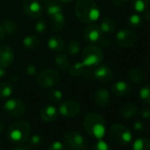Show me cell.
Segmentation results:
<instances>
[{"label":"cell","mask_w":150,"mask_h":150,"mask_svg":"<svg viewBox=\"0 0 150 150\" xmlns=\"http://www.w3.org/2000/svg\"><path fill=\"white\" fill-rule=\"evenodd\" d=\"M132 6L135 12L143 13L149 6V0H132Z\"/></svg>","instance_id":"31"},{"label":"cell","mask_w":150,"mask_h":150,"mask_svg":"<svg viewBox=\"0 0 150 150\" xmlns=\"http://www.w3.org/2000/svg\"><path fill=\"white\" fill-rule=\"evenodd\" d=\"M31 125L27 121H17L12 124L7 132L8 139L16 144L25 143L30 135Z\"/></svg>","instance_id":"3"},{"label":"cell","mask_w":150,"mask_h":150,"mask_svg":"<svg viewBox=\"0 0 150 150\" xmlns=\"http://www.w3.org/2000/svg\"><path fill=\"white\" fill-rule=\"evenodd\" d=\"M109 139L116 145L126 146L132 140V134L131 131L125 125L115 124L111 125L108 132Z\"/></svg>","instance_id":"4"},{"label":"cell","mask_w":150,"mask_h":150,"mask_svg":"<svg viewBox=\"0 0 150 150\" xmlns=\"http://www.w3.org/2000/svg\"><path fill=\"white\" fill-rule=\"evenodd\" d=\"M129 1H130V0H112V3L117 7H123Z\"/></svg>","instance_id":"42"},{"label":"cell","mask_w":150,"mask_h":150,"mask_svg":"<svg viewBox=\"0 0 150 150\" xmlns=\"http://www.w3.org/2000/svg\"><path fill=\"white\" fill-rule=\"evenodd\" d=\"M57 110L61 116L66 118H72V117H75L80 113L81 107H80V104L76 101L66 100L60 103Z\"/></svg>","instance_id":"10"},{"label":"cell","mask_w":150,"mask_h":150,"mask_svg":"<svg viewBox=\"0 0 150 150\" xmlns=\"http://www.w3.org/2000/svg\"><path fill=\"white\" fill-rule=\"evenodd\" d=\"M23 46L28 50H34L39 46L40 41L38 37L35 35H28L22 40Z\"/></svg>","instance_id":"24"},{"label":"cell","mask_w":150,"mask_h":150,"mask_svg":"<svg viewBox=\"0 0 150 150\" xmlns=\"http://www.w3.org/2000/svg\"><path fill=\"white\" fill-rule=\"evenodd\" d=\"M111 92L116 96H126L132 92V87L125 81H118L112 85Z\"/></svg>","instance_id":"15"},{"label":"cell","mask_w":150,"mask_h":150,"mask_svg":"<svg viewBox=\"0 0 150 150\" xmlns=\"http://www.w3.org/2000/svg\"><path fill=\"white\" fill-rule=\"evenodd\" d=\"M48 49L54 52H61L64 49V42L58 35H51L47 41Z\"/></svg>","instance_id":"18"},{"label":"cell","mask_w":150,"mask_h":150,"mask_svg":"<svg viewBox=\"0 0 150 150\" xmlns=\"http://www.w3.org/2000/svg\"><path fill=\"white\" fill-rule=\"evenodd\" d=\"M11 150H32V148L31 146H14Z\"/></svg>","instance_id":"43"},{"label":"cell","mask_w":150,"mask_h":150,"mask_svg":"<svg viewBox=\"0 0 150 150\" xmlns=\"http://www.w3.org/2000/svg\"><path fill=\"white\" fill-rule=\"evenodd\" d=\"M94 102L95 103L101 107H107L110 102V92L106 88H99L94 94Z\"/></svg>","instance_id":"16"},{"label":"cell","mask_w":150,"mask_h":150,"mask_svg":"<svg viewBox=\"0 0 150 150\" xmlns=\"http://www.w3.org/2000/svg\"><path fill=\"white\" fill-rule=\"evenodd\" d=\"M92 150H113V149L106 141L103 139H98V141L94 145Z\"/></svg>","instance_id":"37"},{"label":"cell","mask_w":150,"mask_h":150,"mask_svg":"<svg viewBox=\"0 0 150 150\" xmlns=\"http://www.w3.org/2000/svg\"><path fill=\"white\" fill-rule=\"evenodd\" d=\"M139 96L144 103L150 105V85L142 87L139 91Z\"/></svg>","instance_id":"33"},{"label":"cell","mask_w":150,"mask_h":150,"mask_svg":"<svg viewBox=\"0 0 150 150\" xmlns=\"http://www.w3.org/2000/svg\"><path fill=\"white\" fill-rule=\"evenodd\" d=\"M87 67L82 64V62H76L70 65L69 67V73L73 77H80L86 72Z\"/></svg>","instance_id":"25"},{"label":"cell","mask_w":150,"mask_h":150,"mask_svg":"<svg viewBox=\"0 0 150 150\" xmlns=\"http://www.w3.org/2000/svg\"><path fill=\"white\" fill-rule=\"evenodd\" d=\"M47 22L45 20H39L35 24V30L39 34H43L47 31Z\"/></svg>","instance_id":"36"},{"label":"cell","mask_w":150,"mask_h":150,"mask_svg":"<svg viewBox=\"0 0 150 150\" xmlns=\"http://www.w3.org/2000/svg\"><path fill=\"white\" fill-rule=\"evenodd\" d=\"M25 71L29 76H36L38 73L37 67L34 64H28L25 67Z\"/></svg>","instance_id":"39"},{"label":"cell","mask_w":150,"mask_h":150,"mask_svg":"<svg viewBox=\"0 0 150 150\" xmlns=\"http://www.w3.org/2000/svg\"><path fill=\"white\" fill-rule=\"evenodd\" d=\"M103 32L100 29L99 25L91 24L87 27L83 32V36L86 42L90 44H96L101 42Z\"/></svg>","instance_id":"13"},{"label":"cell","mask_w":150,"mask_h":150,"mask_svg":"<svg viewBox=\"0 0 150 150\" xmlns=\"http://www.w3.org/2000/svg\"><path fill=\"white\" fill-rule=\"evenodd\" d=\"M74 12L79 21L85 24H93L101 16V11L94 0H77Z\"/></svg>","instance_id":"1"},{"label":"cell","mask_w":150,"mask_h":150,"mask_svg":"<svg viewBox=\"0 0 150 150\" xmlns=\"http://www.w3.org/2000/svg\"><path fill=\"white\" fill-rule=\"evenodd\" d=\"M60 74L53 69H46L36 74V83L42 88H51L60 82Z\"/></svg>","instance_id":"6"},{"label":"cell","mask_w":150,"mask_h":150,"mask_svg":"<svg viewBox=\"0 0 150 150\" xmlns=\"http://www.w3.org/2000/svg\"><path fill=\"white\" fill-rule=\"evenodd\" d=\"M129 78L135 84H142L146 79V73L140 68H133L129 71Z\"/></svg>","instance_id":"23"},{"label":"cell","mask_w":150,"mask_h":150,"mask_svg":"<svg viewBox=\"0 0 150 150\" xmlns=\"http://www.w3.org/2000/svg\"><path fill=\"white\" fill-rule=\"evenodd\" d=\"M4 110L8 116L20 118L25 115L26 106L24 103L18 98H8L4 103Z\"/></svg>","instance_id":"7"},{"label":"cell","mask_w":150,"mask_h":150,"mask_svg":"<svg viewBox=\"0 0 150 150\" xmlns=\"http://www.w3.org/2000/svg\"><path fill=\"white\" fill-rule=\"evenodd\" d=\"M2 1H4V0H0V2H2Z\"/></svg>","instance_id":"50"},{"label":"cell","mask_w":150,"mask_h":150,"mask_svg":"<svg viewBox=\"0 0 150 150\" xmlns=\"http://www.w3.org/2000/svg\"><path fill=\"white\" fill-rule=\"evenodd\" d=\"M143 17L144 19H146V21H150V11L148 10H146L143 12Z\"/></svg>","instance_id":"45"},{"label":"cell","mask_w":150,"mask_h":150,"mask_svg":"<svg viewBox=\"0 0 150 150\" xmlns=\"http://www.w3.org/2000/svg\"><path fill=\"white\" fill-rule=\"evenodd\" d=\"M0 150H2V149H1V148H0Z\"/></svg>","instance_id":"51"},{"label":"cell","mask_w":150,"mask_h":150,"mask_svg":"<svg viewBox=\"0 0 150 150\" xmlns=\"http://www.w3.org/2000/svg\"><path fill=\"white\" fill-rule=\"evenodd\" d=\"M46 5V13L50 17L54 14H57L58 13H61L63 12V8H62V6L60 4L59 1L57 0H51V1L48 2Z\"/></svg>","instance_id":"26"},{"label":"cell","mask_w":150,"mask_h":150,"mask_svg":"<svg viewBox=\"0 0 150 150\" xmlns=\"http://www.w3.org/2000/svg\"><path fill=\"white\" fill-rule=\"evenodd\" d=\"M41 118L46 123H52L54 122L58 116L57 109L51 104H48L44 106L41 110Z\"/></svg>","instance_id":"17"},{"label":"cell","mask_w":150,"mask_h":150,"mask_svg":"<svg viewBox=\"0 0 150 150\" xmlns=\"http://www.w3.org/2000/svg\"><path fill=\"white\" fill-rule=\"evenodd\" d=\"M22 7L25 13L33 19L40 18L43 13L42 5L39 0H24Z\"/></svg>","instance_id":"11"},{"label":"cell","mask_w":150,"mask_h":150,"mask_svg":"<svg viewBox=\"0 0 150 150\" xmlns=\"http://www.w3.org/2000/svg\"><path fill=\"white\" fill-rule=\"evenodd\" d=\"M50 1H51V0H41V2H42V3H44V4H47V3L50 2Z\"/></svg>","instance_id":"49"},{"label":"cell","mask_w":150,"mask_h":150,"mask_svg":"<svg viewBox=\"0 0 150 150\" xmlns=\"http://www.w3.org/2000/svg\"><path fill=\"white\" fill-rule=\"evenodd\" d=\"M54 63L56 67L62 72H66L69 70L70 67V63H69V58L65 54H58L55 57Z\"/></svg>","instance_id":"21"},{"label":"cell","mask_w":150,"mask_h":150,"mask_svg":"<svg viewBox=\"0 0 150 150\" xmlns=\"http://www.w3.org/2000/svg\"><path fill=\"white\" fill-rule=\"evenodd\" d=\"M84 129L91 137L102 139L106 132V124L103 117L97 112H88L83 121Z\"/></svg>","instance_id":"2"},{"label":"cell","mask_w":150,"mask_h":150,"mask_svg":"<svg viewBox=\"0 0 150 150\" xmlns=\"http://www.w3.org/2000/svg\"><path fill=\"white\" fill-rule=\"evenodd\" d=\"M65 25V16L64 12L50 16V27L54 31H61Z\"/></svg>","instance_id":"19"},{"label":"cell","mask_w":150,"mask_h":150,"mask_svg":"<svg viewBox=\"0 0 150 150\" xmlns=\"http://www.w3.org/2000/svg\"><path fill=\"white\" fill-rule=\"evenodd\" d=\"M48 150H66V146L63 142L56 140L49 146Z\"/></svg>","instance_id":"38"},{"label":"cell","mask_w":150,"mask_h":150,"mask_svg":"<svg viewBox=\"0 0 150 150\" xmlns=\"http://www.w3.org/2000/svg\"><path fill=\"white\" fill-rule=\"evenodd\" d=\"M2 28L4 29V32L5 34H7L9 35H14L15 33H17L18 29H19V27H18V24L13 21V20H6L3 22L2 24Z\"/></svg>","instance_id":"28"},{"label":"cell","mask_w":150,"mask_h":150,"mask_svg":"<svg viewBox=\"0 0 150 150\" xmlns=\"http://www.w3.org/2000/svg\"><path fill=\"white\" fill-rule=\"evenodd\" d=\"M139 115L144 119H149L150 118V108L149 107H144L139 110Z\"/></svg>","instance_id":"41"},{"label":"cell","mask_w":150,"mask_h":150,"mask_svg":"<svg viewBox=\"0 0 150 150\" xmlns=\"http://www.w3.org/2000/svg\"><path fill=\"white\" fill-rule=\"evenodd\" d=\"M146 128H147L146 124H145L142 121H136L133 124V129L137 132H144L146 130Z\"/></svg>","instance_id":"40"},{"label":"cell","mask_w":150,"mask_h":150,"mask_svg":"<svg viewBox=\"0 0 150 150\" xmlns=\"http://www.w3.org/2000/svg\"><path fill=\"white\" fill-rule=\"evenodd\" d=\"M29 142H30L31 146L39 147V146H42L44 144V139H43V138L41 135L35 134V135H33V136L30 137Z\"/></svg>","instance_id":"35"},{"label":"cell","mask_w":150,"mask_h":150,"mask_svg":"<svg viewBox=\"0 0 150 150\" xmlns=\"http://www.w3.org/2000/svg\"><path fill=\"white\" fill-rule=\"evenodd\" d=\"M4 35H5V32H4V29L2 28V25L0 24V43H1V42L4 39Z\"/></svg>","instance_id":"46"},{"label":"cell","mask_w":150,"mask_h":150,"mask_svg":"<svg viewBox=\"0 0 150 150\" xmlns=\"http://www.w3.org/2000/svg\"><path fill=\"white\" fill-rule=\"evenodd\" d=\"M14 51L8 45H0V67H9L14 60Z\"/></svg>","instance_id":"14"},{"label":"cell","mask_w":150,"mask_h":150,"mask_svg":"<svg viewBox=\"0 0 150 150\" xmlns=\"http://www.w3.org/2000/svg\"><path fill=\"white\" fill-rule=\"evenodd\" d=\"M142 21H143L142 17L139 14L133 13L128 19V25H129V27H131L132 28H137L142 25Z\"/></svg>","instance_id":"32"},{"label":"cell","mask_w":150,"mask_h":150,"mask_svg":"<svg viewBox=\"0 0 150 150\" xmlns=\"http://www.w3.org/2000/svg\"><path fill=\"white\" fill-rule=\"evenodd\" d=\"M64 143L72 150H86V141L81 133L70 130L64 134Z\"/></svg>","instance_id":"8"},{"label":"cell","mask_w":150,"mask_h":150,"mask_svg":"<svg viewBox=\"0 0 150 150\" xmlns=\"http://www.w3.org/2000/svg\"><path fill=\"white\" fill-rule=\"evenodd\" d=\"M6 68H3V67H0V79H3L6 77Z\"/></svg>","instance_id":"44"},{"label":"cell","mask_w":150,"mask_h":150,"mask_svg":"<svg viewBox=\"0 0 150 150\" xmlns=\"http://www.w3.org/2000/svg\"><path fill=\"white\" fill-rule=\"evenodd\" d=\"M138 36L135 32L130 29H121L116 35L117 44L124 48H131L137 42Z\"/></svg>","instance_id":"9"},{"label":"cell","mask_w":150,"mask_h":150,"mask_svg":"<svg viewBox=\"0 0 150 150\" xmlns=\"http://www.w3.org/2000/svg\"><path fill=\"white\" fill-rule=\"evenodd\" d=\"M103 52L100 49V47L96 44H89L85 47L82 51L81 62L87 68L96 67L97 65L102 64L103 60Z\"/></svg>","instance_id":"5"},{"label":"cell","mask_w":150,"mask_h":150,"mask_svg":"<svg viewBox=\"0 0 150 150\" xmlns=\"http://www.w3.org/2000/svg\"><path fill=\"white\" fill-rule=\"evenodd\" d=\"M138 112V110L136 108V106L132 103H125L124 105H122L119 109V114L122 117L125 118V119H129L133 117Z\"/></svg>","instance_id":"22"},{"label":"cell","mask_w":150,"mask_h":150,"mask_svg":"<svg viewBox=\"0 0 150 150\" xmlns=\"http://www.w3.org/2000/svg\"><path fill=\"white\" fill-rule=\"evenodd\" d=\"M133 150H150V139L147 138H139L132 144Z\"/></svg>","instance_id":"29"},{"label":"cell","mask_w":150,"mask_h":150,"mask_svg":"<svg viewBox=\"0 0 150 150\" xmlns=\"http://www.w3.org/2000/svg\"><path fill=\"white\" fill-rule=\"evenodd\" d=\"M81 50V43L78 41H71L65 46V52L70 56L77 55Z\"/></svg>","instance_id":"30"},{"label":"cell","mask_w":150,"mask_h":150,"mask_svg":"<svg viewBox=\"0 0 150 150\" xmlns=\"http://www.w3.org/2000/svg\"><path fill=\"white\" fill-rule=\"evenodd\" d=\"M113 71L108 64H99L95 67L92 72V78L96 81L109 82L112 80Z\"/></svg>","instance_id":"12"},{"label":"cell","mask_w":150,"mask_h":150,"mask_svg":"<svg viewBox=\"0 0 150 150\" xmlns=\"http://www.w3.org/2000/svg\"><path fill=\"white\" fill-rule=\"evenodd\" d=\"M57 1H59L60 3H64V4H70L72 1H74V0H57Z\"/></svg>","instance_id":"48"},{"label":"cell","mask_w":150,"mask_h":150,"mask_svg":"<svg viewBox=\"0 0 150 150\" xmlns=\"http://www.w3.org/2000/svg\"><path fill=\"white\" fill-rule=\"evenodd\" d=\"M13 93V87L11 82L0 83V100H6Z\"/></svg>","instance_id":"27"},{"label":"cell","mask_w":150,"mask_h":150,"mask_svg":"<svg viewBox=\"0 0 150 150\" xmlns=\"http://www.w3.org/2000/svg\"><path fill=\"white\" fill-rule=\"evenodd\" d=\"M100 29L102 30L103 34H113L116 31L117 28V24L115 21L110 17H103L100 22Z\"/></svg>","instance_id":"20"},{"label":"cell","mask_w":150,"mask_h":150,"mask_svg":"<svg viewBox=\"0 0 150 150\" xmlns=\"http://www.w3.org/2000/svg\"><path fill=\"white\" fill-rule=\"evenodd\" d=\"M48 97L51 102L57 103L63 100L64 95H63L62 91L59 89H51L48 94Z\"/></svg>","instance_id":"34"},{"label":"cell","mask_w":150,"mask_h":150,"mask_svg":"<svg viewBox=\"0 0 150 150\" xmlns=\"http://www.w3.org/2000/svg\"><path fill=\"white\" fill-rule=\"evenodd\" d=\"M5 130V123L3 120L0 119V134H1Z\"/></svg>","instance_id":"47"}]
</instances>
